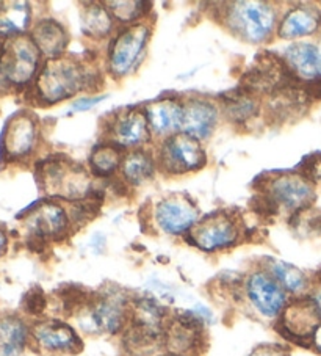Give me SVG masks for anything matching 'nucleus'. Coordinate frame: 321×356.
Returning <instances> with one entry per match:
<instances>
[{
    "label": "nucleus",
    "instance_id": "36",
    "mask_svg": "<svg viewBox=\"0 0 321 356\" xmlns=\"http://www.w3.org/2000/svg\"><path fill=\"white\" fill-rule=\"evenodd\" d=\"M308 297L312 298L313 305L317 306V311H318V314L321 317V287L318 286V287H315V289H312V292L308 293Z\"/></svg>",
    "mask_w": 321,
    "mask_h": 356
},
{
    "label": "nucleus",
    "instance_id": "19",
    "mask_svg": "<svg viewBox=\"0 0 321 356\" xmlns=\"http://www.w3.org/2000/svg\"><path fill=\"white\" fill-rule=\"evenodd\" d=\"M283 61L295 77L311 82L321 77V51L312 42H293L283 51Z\"/></svg>",
    "mask_w": 321,
    "mask_h": 356
},
{
    "label": "nucleus",
    "instance_id": "15",
    "mask_svg": "<svg viewBox=\"0 0 321 356\" xmlns=\"http://www.w3.org/2000/svg\"><path fill=\"white\" fill-rule=\"evenodd\" d=\"M320 323L321 317L317 306L313 305L311 297L306 296L290 300L279 321L276 322V328L286 341L311 347L312 336Z\"/></svg>",
    "mask_w": 321,
    "mask_h": 356
},
{
    "label": "nucleus",
    "instance_id": "39",
    "mask_svg": "<svg viewBox=\"0 0 321 356\" xmlns=\"http://www.w3.org/2000/svg\"><path fill=\"white\" fill-rule=\"evenodd\" d=\"M158 356H182V355H174V353H168V352H163L162 355H158Z\"/></svg>",
    "mask_w": 321,
    "mask_h": 356
},
{
    "label": "nucleus",
    "instance_id": "33",
    "mask_svg": "<svg viewBox=\"0 0 321 356\" xmlns=\"http://www.w3.org/2000/svg\"><path fill=\"white\" fill-rule=\"evenodd\" d=\"M104 99H105V96H82V97H79L76 102H72V112L71 113L85 112V110L92 108Z\"/></svg>",
    "mask_w": 321,
    "mask_h": 356
},
{
    "label": "nucleus",
    "instance_id": "25",
    "mask_svg": "<svg viewBox=\"0 0 321 356\" xmlns=\"http://www.w3.org/2000/svg\"><path fill=\"white\" fill-rule=\"evenodd\" d=\"M28 346V325L17 316L0 317V356H22Z\"/></svg>",
    "mask_w": 321,
    "mask_h": 356
},
{
    "label": "nucleus",
    "instance_id": "18",
    "mask_svg": "<svg viewBox=\"0 0 321 356\" xmlns=\"http://www.w3.org/2000/svg\"><path fill=\"white\" fill-rule=\"evenodd\" d=\"M143 110L152 138L162 141L171 135L182 132L183 102L179 97H160V99L147 104Z\"/></svg>",
    "mask_w": 321,
    "mask_h": 356
},
{
    "label": "nucleus",
    "instance_id": "2",
    "mask_svg": "<svg viewBox=\"0 0 321 356\" xmlns=\"http://www.w3.org/2000/svg\"><path fill=\"white\" fill-rule=\"evenodd\" d=\"M132 300L118 287L91 293L72 312L79 333L88 336H122L132 321Z\"/></svg>",
    "mask_w": 321,
    "mask_h": 356
},
{
    "label": "nucleus",
    "instance_id": "11",
    "mask_svg": "<svg viewBox=\"0 0 321 356\" xmlns=\"http://www.w3.org/2000/svg\"><path fill=\"white\" fill-rule=\"evenodd\" d=\"M30 346L46 356H76L83 350V339L61 318H41L30 325Z\"/></svg>",
    "mask_w": 321,
    "mask_h": 356
},
{
    "label": "nucleus",
    "instance_id": "26",
    "mask_svg": "<svg viewBox=\"0 0 321 356\" xmlns=\"http://www.w3.org/2000/svg\"><path fill=\"white\" fill-rule=\"evenodd\" d=\"M32 22V8L27 2L0 3V41L22 36Z\"/></svg>",
    "mask_w": 321,
    "mask_h": 356
},
{
    "label": "nucleus",
    "instance_id": "35",
    "mask_svg": "<svg viewBox=\"0 0 321 356\" xmlns=\"http://www.w3.org/2000/svg\"><path fill=\"white\" fill-rule=\"evenodd\" d=\"M311 348H313L315 352L321 355V323L320 327L315 330V333L312 336V341H311Z\"/></svg>",
    "mask_w": 321,
    "mask_h": 356
},
{
    "label": "nucleus",
    "instance_id": "21",
    "mask_svg": "<svg viewBox=\"0 0 321 356\" xmlns=\"http://www.w3.org/2000/svg\"><path fill=\"white\" fill-rule=\"evenodd\" d=\"M30 38L38 47L41 55L47 57V60L65 55L66 47L69 44L67 30L63 24L57 19H52V17L36 22L32 29V33H30Z\"/></svg>",
    "mask_w": 321,
    "mask_h": 356
},
{
    "label": "nucleus",
    "instance_id": "6",
    "mask_svg": "<svg viewBox=\"0 0 321 356\" xmlns=\"http://www.w3.org/2000/svg\"><path fill=\"white\" fill-rule=\"evenodd\" d=\"M245 232V222L238 212L220 209L201 218L185 237V242L204 253L215 254L236 248L243 242Z\"/></svg>",
    "mask_w": 321,
    "mask_h": 356
},
{
    "label": "nucleus",
    "instance_id": "7",
    "mask_svg": "<svg viewBox=\"0 0 321 356\" xmlns=\"http://www.w3.org/2000/svg\"><path fill=\"white\" fill-rule=\"evenodd\" d=\"M152 36V27L145 22L120 29L108 41L105 67L115 81H121L137 71Z\"/></svg>",
    "mask_w": 321,
    "mask_h": 356
},
{
    "label": "nucleus",
    "instance_id": "22",
    "mask_svg": "<svg viewBox=\"0 0 321 356\" xmlns=\"http://www.w3.org/2000/svg\"><path fill=\"white\" fill-rule=\"evenodd\" d=\"M261 266H263L273 275V278L279 282L290 298L306 297L312 292V280L299 267L293 266V264L268 257L265 264H261Z\"/></svg>",
    "mask_w": 321,
    "mask_h": 356
},
{
    "label": "nucleus",
    "instance_id": "9",
    "mask_svg": "<svg viewBox=\"0 0 321 356\" xmlns=\"http://www.w3.org/2000/svg\"><path fill=\"white\" fill-rule=\"evenodd\" d=\"M156 159L158 170L168 176L196 173L207 165V154L201 141L183 132L160 141Z\"/></svg>",
    "mask_w": 321,
    "mask_h": 356
},
{
    "label": "nucleus",
    "instance_id": "24",
    "mask_svg": "<svg viewBox=\"0 0 321 356\" xmlns=\"http://www.w3.org/2000/svg\"><path fill=\"white\" fill-rule=\"evenodd\" d=\"M157 170L156 154L147 148H140L126 151L120 175L129 186H143L152 179Z\"/></svg>",
    "mask_w": 321,
    "mask_h": 356
},
{
    "label": "nucleus",
    "instance_id": "8",
    "mask_svg": "<svg viewBox=\"0 0 321 356\" xmlns=\"http://www.w3.org/2000/svg\"><path fill=\"white\" fill-rule=\"evenodd\" d=\"M242 297L254 314L274 323L292 300L263 266L254 267L243 276Z\"/></svg>",
    "mask_w": 321,
    "mask_h": 356
},
{
    "label": "nucleus",
    "instance_id": "12",
    "mask_svg": "<svg viewBox=\"0 0 321 356\" xmlns=\"http://www.w3.org/2000/svg\"><path fill=\"white\" fill-rule=\"evenodd\" d=\"M104 137L124 151L146 148L152 134L143 108H121L104 121Z\"/></svg>",
    "mask_w": 321,
    "mask_h": 356
},
{
    "label": "nucleus",
    "instance_id": "17",
    "mask_svg": "<svg viewBox=\"0 0 321 356\" xmlns=\"http://www.w3.org/2000/svg\"><path fill=\"white\" fill-rule=\"evenodd\" d=\"M221 118V108L217 102L207 97H190L183 102L182 132L202 141L212 137Z\"/></svg>",
    "mask_w": 321,
    "mask_h": 356
},
{
    "label": "nucleus",
    "instance_id": "37",
    "mask_svg": "<svg viewBox=\"0 0 321 356\" xmlns=\"http://www.w3.org/2000/svg\"><path fill=\"white\" fill-rule=\"evenodd\" d=\"M7 245H8L7 234H5V231L0 228V256H2L5 251H7Z\"/></svg>",
    "mask_w": 321,
    "mask_h": 356
},
{
    "label": "nucleus",
    "instance_id": "29",
    "mask_svg": "<svg viewBox=\"0 0 321 356\" xmlns=\"http://www.w3.org/2000/svg\"><path fill=\"white\" fill-rule=\"evenodd\" d=\"M110 15L113 16L115 22L121 24L122 27L133 26V24L145 22L146 16L149 15L152 3L145 0H112V2L104 3Z\"/></svg>",
    "mask_w": 321,
    "mask_h": 356
},
{
    "label": "nucleus",
    "instance_id": "10",
    "mask_svg": "<svg viewBox=\"0 0 321 356\" xmlns=\"http://www.w3.org/2000/svg\"><path fill=\"white\" fill-rule=\"evenodd\" d=\"M206 323L195 309L171 312L163 330L165 352L199 356L207 343Z\"/></svg>",
    "mask_w": 321,
    "mask_h": 356
},
{
    "label": "nucleus",
    "instance_id": "4",
    "mask_svg": "<svg viewBox=\"0 0 321 356\" xmlns=\"http://www.w3.org/2000/svg\"><path fill=\"white\" fill-rule=\"evenodd\" d=\"M315 196V184L302 171H290L265 179L256 202L257 209L267 216L287 212L292 217L296 212L312 207Z\"/></svg>",
    "mask_w": 321,
    "mask_h": 356
},
{
    "label": "nucleus",
    "instance_id": "38",
    "mask_svg": "<svg viewBox=\"0 0 321 356\" xmlns=\"http://www.w3.org/2000/svg\"><path fill=\"white\" fill-rule=\"evenodd\" d=\"M317 284L321 287V270L317 273Z\"/></svg>",
    "mask_w": 321,
    "mask_h": 356
},
{
    "label": "nucleus",
    "instance_id": "16",
    "mask_svg": "<svg viewBox=\"0 0 321 356\" xmlns=\"http://www.w3.org/2000/svg\"><path fill=\"white\" fill-rule=\"evenodd\" d=\"M40 141L38 120L32 113L21 112L10 118L3 131L2 152L8 161H22L32 156Z\"/></svg>",
    "mask_w": 321,
    "mask_h": 356
},
{
    "label": "nucleus",
    "instance_id": "23",
    "mask_svg": "<svg viewBox=\"0 0 321 356\" xmlns=\"http://www.w3.org/2000/svg\"><path fill=\"white\" fill-rule=\"evenodd\" d=\"M220 108L221 115L229 122L246 124V122L257 118L258 113H261L262 104L257 96L248 93L243 88H238L223 95L220 101Z\"/></svg>",
    "mask_w": 321,
    "mask_h": 356
},
{
    "label": "nucleus",
    "instance_id": "14",
    "mask_svg": "<svg viewBox=\"0 0 321 356\" xmlns=\"http://www.w3.org/2000/svg\"><path fill=\"white\" fill-rule=\"evenodd\" d=\"M199 220V209L185 195L165 196L154 207V225L171 237H187Z\"/></svg>",
    "mask_w": 321,
    "mask_h": 356
},
{
    "label": "nucleus",
    "instance_id": "1",
    "mask_svg": "<svg viewBox=\"0 0 321 356\" xmlns=\"http://www.w3.org/2000/svg\"><path fill=\"white\" fill-rule=\"evenodd\" d=\"M101 70L86 58L61 55L46 60L35 79V97L42 106L71 99L80 93H92L102 88Z\"/></svg>",
    "mask_w": 321,
    "mask_h": 356
},
{
    "label": "nucleus",
    "instance_id": "5",
    "mask_svg": "<svg viewBox=\"0 0 321 356\" xmlns=\"http://www.w3.org/2000/svg\"><path fill=\"white\" fill-rule=\"evenodd\" d=\"M36 177L49 198H61L72 204L90 200L94 190L90 170L63 156L47 157L40 162Z\"/></svg>",
    "mask_w": 321,
    "mask_h": 356
},
{
    "label": "nucleus",
    "instance_id": "3",
    "mask_svg": "<svg viewBox=\"0 0 321 356\" xmlns=\"http://www.w3.org/2000/svg\"><path fill=\"white\" fill-rule=\"evenodd\" d=\"M220 21L229 32L248 44H265L276 33L279 15L276 5L258 0L221 3Z\"/></svg>",
    "mask_w": 321,
    "mask_h": 356
},
{
    "label": "nucleus",
    "instance_id": "20",
    "mask_svg": "<svg viewBox=\"0 0 321 356\" xmlns=\"http://www.w3.org/2000/svg\"><path fill=\"white\" fill-rule=\"evenodd\" d=\"M321 29V15L315 8L296 5L281 16L276 35L281 40H301L312 36Z\"/></svg>",
    "mask_w": 321,
    "mask_h": 356
},
{
    "label": "nucleus",
    "instance_id": "28",
    "mask_svg": "<svg viewBox=\"0 0 321 356\" xmlns=\"http://www.w3.org/2000/svg\"><path fill=\"white\" fill-rule=\"evenodd\" d=\"M126 151L110 141H104L92 148L88 159V170L96 177H110L118 173Z\"/></svg>",
    "mask_w": 321,
    "mask_h": 356
},
{
    "label": "nucleus",
    "instance_id": "30",
    "mask_svg": "<svg viewBox=\"0 0 321 356\" xmlns=\"http://www.w3.org/2000/svg\"><path fill=\"white\" fill-rule=\"evenodd\" d=\"M292 226H295L298 232H304V234H320L321 232V212L315 211L313 207L304 209V211L296 212L290 217Z\"/></svg>",
    "mask_w": 321,
    "mask_h": 356
},
{
    "label": "nucleus",
    "instance_id": "13",
    "mask_svg": "<svg viewBox=\"0 0 321 356\" xmlns=\"http://www.w3.org/2000/svg\"><path fill=\"white\" fill-rule=\"evenodd\" d=\"M24 228L32 243L44 245L58 242L72 231L71 216L66 209L57 202H41L27 213Z\"/></svg>",
    "mask_w": 321,
    "mask_h": 356
},
{
    "label": "nucleus",
    "instance_id": "31",
    "mask_svg": "<svg viewBox=\"0 0 321 356\" xmlns=\"http://www.w3.org/2000/svg\"><path fill=\"white\" fill-rule=\"evenodd\" d=\"M248 356H290V350L288 347L282 346V343L268 342L252 348Z\"/></svg>",
    "mask_w": 321,
    "mask_h": 356
},
{
    "label": "nucleus",
    "instance_id": "32",
    "mask_svg": "<svg viewBox=\"0 0 321 356\" xmlns=\"http://www.w3.org/2000/svg\"><path fill=\"white\" fill-rule=\"evenodd\" d=\"M44 308H46V298L41 292L28 293L27 302H26V311L28 312V314L40 316L41 312L44 311Z\"/></svg>",
    "mask_w": 321,
    "mask_h": 356
},
{
    "label": "nucleus",
    "instance_id": "27",
    "mask_svg": "<svg viewBox=\"0 0 321 356\" xmlns=\"http://www.w3.org/2000/svg\"><path fill=\"white\" fill-rule=\"evenodd\" d=\"M82 30L90 40L102 41L115 35V19L104 3H83Z\"/></svg>",
    "mask_w": 321,
    "mask_h": 356
},
{
    "label": "nucleus",
    "instance_id": "34",
    "mask_svg": "<svg viewBox=\"0 0 321 356\" xmlns=\"http://www.w3.org/2000/svg\"><path fill=\"white\" fill-rule=\"evenodd\" d=\"M302 173H304L315 186L321 187V156H318L317 159H311L307 171H302Z\"/></svg>",
    "mask_w": 321,
    "mask_h": 356
}]
</instances>
